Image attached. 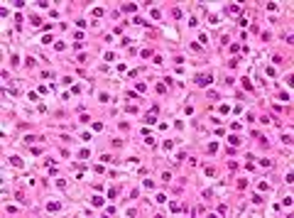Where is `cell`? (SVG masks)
I'll return each instance as SVG.
<instances>
[{"instance_id": "cell-1", "label": "cell", "mask_w": 294, "mask_h": 218, "mask_svg": "<svg viewBox=\"0 0 294 218\" xmlns=\"http://www.w3.org/2000/svg\"><path fill=\"white\" fill-rule=\"evenodd\" d=\"M211 81H213V76H199V79H196V84H199V86H206V84H211Z\"/></svg>"}, {"instance_id": "cell-2", "label": "cell", "mask_w": 294, "mask_h": 218, "mask_svg": "<svg viewBox=\"0 0 294 218\" xmlns=\"http://www.w3.org/2000/svg\"><path fill=\"white\" fill-rule=\"evenodd\" d=\"M61 206H59V203L57 201H49V203H47V211H59Z\"/></svg>"}, {"instance_id": "cell-3", "label": "cell", "mask_w": 294, "mask_h": 218, "mask_svg": "<svg viewBox=\"0 0 294 218\" xmlns=\"http://www.w3.org/2000/svg\"><path fill=\"white\" fill-rule=\"evenodd\" d=\"M10 164L12 167H22V159H20V157H10Z\"/></svg>"}, {"instance_id": "cell-4", "label": "cell", "mask_w": 294, "mask_h": 218, "mask_svg": "<svg viewBox=\"0 0 294 218\" xmlns=\"http://www.w3.org/2000/svg\"><path fill=\"white\" fill-rule=\"evenodd\" d=\"M91 203H93V206H103V199H101V196H93Z\"/></svg>"}, {"instance_id": "cell-5", "label": "cell", "mask_w": 294, "mask_h": 218, "mask_svg": "<svg viewBox=\"0 0 294 218\" xmlns=\"http://www.w3.org/2000/svg\"><path fill=\"white\" fill-rule=\"evenodd\" d=\"M228 15H238V5H230V8H228Z\"/></svg>"}]
</instances>
